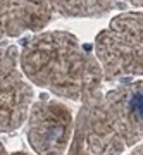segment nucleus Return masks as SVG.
I'll use <instances>...</instances> for the list:
<instances>
[{
	"label": "nucleus",
	"instance_id": "obj_1",
	"mask_svg": "<svg viewBox=\"0 0 143 155\" xmlns=\"http://www.w3.org/2000/svg\"><path fill=\"white\" fill-rule=\"evenodd\" d=\"M19 66L31 83L74 102L100 91L104 81L97 57L67 31H43L24 40Z\"/></svg>",
	"mask_w": 143,
	"mask_h": 155
},
{
	"label": "nucleus",
	"instance_id": "obj_2",
	"mask_svg": "<svg viewBox=\"0 0 143 155\" xmlns=\"http://www.w3.org/2000/svg\"><path fill=\"white\" fill-rule=\"evenodd\" d=\"M74 127L93 155H122L143 141V79L90 95L81 102Z\"/></svg>",
	"mask_w": 143,
	"mask_h": 155
},
{
	"label": "nucleus",
	"instance_id": "obj_3",
	"mask_svg": "<svg viewBox=\"0 0 143 155\" xmlns=\"http://www.w3.org/2000/svg\"><path fill=\"white\" fill-rule=\"evenodd\" d=\"M26 134L38 155H64L74 134L71 109L57 100L40 98L31 104L26 117Z\"/></svg>",
	"mask_w": 143,
	"mask_h": 155
},
{
	"label": "nucleus",
	"instance_id": "obj_4",
	"mask_svg": "<svg viewBox=\"0 0 143 155\" xmlns=\"http://www.w3.org/2000/svg\"><path fill=\"white\" fill-rule=\"evenodd\" d=\"M33 97V86L19 66L17 47H0V133L16 131L24 124Z\"/></svg>",
	"mask_w": 143,
	"mask_h": 155
},
{
	"label": "nucleus",
	"instance_id": "obj_5",
	"mask_svg": "<svg viewBox=\"0 0 143 155\" xmlns=\"http://www.w3.org/2000/svg\"><path fill=\"white\" fill-rule=\"evenodd\" d=\"M95 54L107 81L143 76V45L114 29L109 28L98 33L95 38Z\"/></svg>",
	"mask_w": 143,
	"mask_h": 155
},
{
	"label": "nucleus",
	"instance_id": "obj_6",
	"mask_svg": "<svg viewBox=\"0 0 143 155\" xmlns=\"http://www.w3.org/2000/svg\"><path fill=\"white\" fill-rule=\"evenodd\" d=\"M55 5L57 0H0V41L45 28Z\"/></svg>",
	"mask_w": 143,
	"mask_h": 155
},
{
	"label": "nucleus",
	"instance_id": "obj_7",
	"mask_svg": "<svg viewBox=\"0 0 143 155\" xmlns=\"http://www.w3.org/2000/svg\"><path fill=\"white\" fill-rule=\"evenodd\" d=\"M124 5V0H57L55 12L64 17H102Z\"/></svg>",
	"mask_w": 143,
	"mask_h": 155
},
{
	"label": "nucleus",
	"instance_id": "obj_8",
	"mask_svg": "<svg viewBox=\"0 0 143 155\" xmlns=\"http://www.w3.org/2000/svg\"><path fill=\"white\" fill-rule=\"evenodd\" d=\"M110 29L143 45V12L117 14L110 21Z\"/></svg>",
	"mask_w": 143,
	"mask_h": 155
},
{
	"label": "nucleus",
	"instance_id": "obj_9",
	"mask_svg": "<svg viewBox=\"0 0 143 155\" xmlns=\"http://www.w3.org/2000/svg\"><path fill=\"white\" fill-rule=\"evenodd\" d=\"M67 155H93L86 148L85 145V140H83V134L74 127V134H72L71 145H69V150H67Z\"/></svg>",
	"mask_w": 143,
	"mask_h": 155
},
{
	"label": "nucleus",
	"instance_id": "obj_10",
	"mask_svg": "<svg viewBox=\"0 0 143 155\" xmlns=\"http://www.w3.org/2000/svg\"><path fill=\"white\" fill-rule=\"evenodd\" d=\"M124 4H131L135 7H141L143 9V0H124Z\"/></svg>",
	"mask_w": 143,
	"mask_h": 155
},
{
	"label": "nucleus",
	"instance_id": "obj_11",
	"mask_svg": "<svg viewBox=\"0 0 143 155\" xmlns=\"http://www.w3.org/2000/svg\"><path fill=\"white\" fill-rule=\"evenodd\" d=\"M131 155H143V145H140V147H136V148L133 150Z\"/></svg>",
	"mask_w": 143,
	"mask_h": 155
},
{
	"label": "nucleus",
	"instance_id": "obj_12",
	"mask_svg": "<svg viewBox=\"0 0 143 155\" xmlns=\"http://www.w3.org/2000/svg\"><path fill=\"white\" fill-rule=\"evenodd\" d=\"M5 155H29L26 152H12V153H5Z\"/></svg>",
	"mask_w": 143,
	"mask_h": 155
},
{
	"label": "nucleus",
	"instance_id": "obj_13",
	"mask_svg": "<svg viewBox=\"0 0 143 155\" xmlns=\"http://www.w3.org/2000/svg\"><path fill=\"white\" fill-rule=\"evenodd\" d=\"M5 153H7V152H5V147L0 143V155H5Z\"/></svg>",
	"mask_w": 143,
	"mask_h": 155
}]
</instances>
